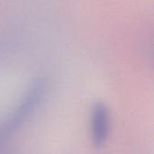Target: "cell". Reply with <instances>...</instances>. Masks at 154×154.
<instances>
[{
  "mask_svg": "<svg viewBox=\"0 0 154 154\" xmlns=\"http://www.w3.org/2000/svg\"><path fill=\"white\" fill-rule=\"evenodd\" d=\"M46 83L43 79L35 80L28 88L13 114L0 125V140L6 138L30 116L43 98Z\"/></svg>",
  "mask_w": 154,
  "mask_h": 154,
  "instance_id": "1",
  "label": "cell"
},
{
  "mask_svg": "<svg viewBox=\"0 0 154 154\" xmlns=\"http://www.w3.org/2000/svg\"><path fill=\"white\" fill-rule=\"evenodd\" d=\"M90 132L92 143L96 147L106 143L110 132V111L104 103H96L91 110Z\"/></svg>",
  "mask_w": 154,
  "mask_h": 154,
  "instance_id": "2",
  "label": "cell"
}]
</instances>
